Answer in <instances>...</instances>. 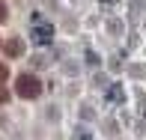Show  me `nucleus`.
<instances>
[{
	"instance_id": "f257e3e1",
	"label": "nucleus",
	"mask_w": 146,
	"mask_h": 140,
	"mask_svg": "<svg viewBox=\"0 0 146 140\" xmlns=\"http://www.w3.org/2000/svg\"><path fill=\"white\" fill-rule=\"evenodd\" d=\"M15 92H18V96H24V98H36L39 92H42V84H39L36 75H18Z\"/></svg>"
},
{
	"instance_id": "f03ea898",
	"label": "nucleus",
	"mask_w": 146,
	"mask_h": 140,
	"mask_svg": "<svg viewBox=\"0 0 146 140\" xmlns=\"http://www.w3.org/2000/svg\"><path fill=\"white\" fill-rule=\"evenodd\" d=\"M6 54L9 57H21L24 54V42L21 39H9V42H6Z\"/></svg>"
},
{
	"instance_id": "7ed1b4c3",
	"label": "nucleus",
	"mask_w": 146,
	"mask_h": 140,
	"mask_svg": "<svg viewBox=\"0 0 146 140\" xmlns=\"http://www.w3.org/2000/svg\"><path fill=\"white\" fill-rule=\"evenodd\" d=\"M6 21V6H3V0H0V24Z\"/></svg>"
},
{
	"instance_id": "20e7f679",
	"label": "nucleus",
	"mask_w": 146,
	"mask_h": 140,
	"mask_svg": "<svg viewBox=\"0 0 146 140\" xmlns=\"http://www.w3.org/2000/svg\"><path fill=\"white\" fill-rule=\"evenodd\" d=\"M3 78H6V66H0V81H3Z\"/></svg>"
},
{
	"instance_id": "39448f33",
	"label": "nucleus",
	"mask_w": 146,
	"mask_h": 140,
	"mask_svg": "<svg viewBox=\"0 0 146 140\" xmlns=\"http://www.w3.org/2000/svg\"><path fill=\"white\" fill-rule=\"evenodd\" d=\"M6 98H9V96H6V90H0V102H6Z\"/></svg>"
}]
</instances>
